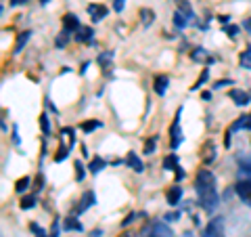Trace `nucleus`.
Wrapping results in <instances>:
<instances>
[{
  "label": "nucleus",
  "mask_w": 251,
  "mask_h": 237,
  "mask_svg": "<svg viewBox=\"0 0 251 237\" xmlns=\"http://www.w3.org/2000/svg\"><path fill=\"white\" fill-rule=\"evenodd\" d=\"M195 193H197L199 206L205 212H214L220 206V193L216 185V177L207 168H203L195 177Z\"/></svg>",
  "instance_id": "nucleus-1"
},
{
  "label": "nucleus",
  "mask_w": 251,
  "mask_h": 237,
  "mask_svg": "<svg viewBox=\"0 0 251 237\" xmlns=\"http://www.w3.org/2000/svg\"><path fill=\"white\" fill-rule=\"evenodd\" d=\"M143 237H176V235L166 223H161V220H153V223H149V227L143 231Z\"/></svg>",
  "instance_id": "nucleus-2"
},
{
  "label": "nucleus",
  "mask_w": 251,
  "mask_h": 237,
  "mask_svg": "<svg viewBox=\"0 0 251 237\" xmlns=\"http://www.w3.org/2000/svg\"><path fill=\"white\" fill-rule=\"evenodd\" d=\"M180 116H182V107L178 109V114H176V120L172 122L170 126V147H172V151H176V149L180 147V143H182V128H180Z\"/></svg>",
  "instance_id": "nucleus-3"
},
{
  "label": "nucleus",
  "mask_w": 251,
  "mask_h": 237,
  "mask_svg": "<svg viewBox=\"0 0 251 237\" xmlns=\"http://www.w3.org/2000/svg\"><path fill=\"white\" fill-rule=\"evenodd\" d=\"M234 193L239 195V200L245 204V206L251 208V178L237 180V185H234Z\"/></svg>",
  "instance_id": "nucleus-4"
},
{
  "label": "nucleus",
  "mask_w": 251,
  "mask_h": 237,
  "mask_svg": "<svg viewBox=\"0 0 251 237\" xmlns=\"http://www.w3.org/2000/svg\"><path fill=\"white\" fill-rule=\"evenodd\" d=\"M203 237H224V218L216 216L209 220V225L205 227V233Z\"/></svg>",
  "instance_id": "nucleus-5"
},
{
  "label": "nucleus",
  "mask_w": 251,
  "mask_h": 237,
  "mask_svg": "<svg viewBox=\"0 0 251 237\" xmlns=\"http://www.w3.org/2000/svg\"><path fill=\"white\" fill-rule=\"evenodd\" d=\"M94 204H97V195H94V191H86L80 197V204H77V208H75V216L84 214V212L88 210L90 206H94Z\"/></svg>",
  "instance_id": "nucleus-6"
},
{
  "label": "nucleus",
  "mask_w": 251,
  "mask_h": 237,
  "mask_svg": "<svg viewBox=\"0 0 251 237\" xmlns=\"http://www.w3.org/2000/svg\"><path fill=\"white\" fill-rule=\"evenodd\" d=\"M228 97H230V101H234V105H239V107H245V105L251 103L249 92L241 90V89H232V90L228 92Z\"/></svg>",
  "instance_id": "nucleus-7"
},
{
  "label": "nucleus",
  "mask_w": 251,
  "mask_h": 237,
  "mask_svg": "<svg viewBox=\"0 0 251 237\" xmlns=\"http://www.w3.org/2000/svg\"><path fill=\"white\" fill-rule=\"evenodd\" d=\"M86 11H88V15H90V19H92V21L105 19V17H107V13H109L105 4H97V2H94V4H88V6H86Z\"/></svg>",
  "instance_id": "nucleus-8"
},
{
  "label": "nucleus",
  "mask_w": 251,
  "mask_h": 237,
  "mask_svg": "<svg viewBox=\"0 0 251 237\" xmlns=\"http://www.w3.org/2000/svg\"><path fill=\"white\" fill-rule=\"evenodd\" d=\"M180 200H182V187H180L178 183H174V185L168 189L166 202L170 204V206H176V204H180Z\"/></svg>",
  "instance_id": "nucleus-9"
},
{
  "label": "nucleus",
  "mask_w": 251,
  "mask_h": 237,
  "mask_svg": "<svg viewBox=\"0 0 251 237\" xmlns=\"http://www.w3.org/2000/svg\"><path fill=\"white\" fill-rule=\"evenodd\" d=\"M80 28H82L80 26V19H77L74 13H67L65 17H63V30H67L69 34H75Z\"/></svg>",
  "instance_id": "nucleus-10"
},
{
  "label": "nucleus",
  "mask_w": 251,
  "mask_h": 237,
  "mask_svg": "<svg viewBox=\"0 0 251 237\" xmlns=\"http://www.w3.org/2000/svg\"><path fill=\"white\" fill-rule=\"evenodd\" d=\"M237 130H251V114L249 116H241L230 124L228 132H237Z\"/></svg>",
  "instance_id": "nucleus-11"
},
{
  "label": "nucleus",
  "mask_w": 251,
  "mask_h": 237,
  "mask_svg": "<svg viewBox=\"0 0 251 237\" xmlns=\"http://www.w3.org/2000/svg\"><path fill=\"white\" fill-rule=\"evenodd\" d=\"M126 166H128V168H132L134 172H143V170H145V164H143V160L138 157L136 151H130V153H128V157H126Z\"/></svg>",
  "instance_id": "nucleus-12"
},
{
  "label": "nucleus",
  "mask_w": 251,
  "mask_h": 237,
  "mask_svg": "<svg viewBox=\"0 0 251 237\" xmlns=\"http://www.w3.org/2000/svg\"><path fill=\"white\" fill-rule=\"evenodd\" d=\"M168 84H170V78L168 76H155V80H153V89L155 92L159 94V97H163L168 90Z\"/></svg>",
  "instance_id": "nucleus-13"
},
{
  "label": "nucleus",
  "mask_w": 251,
  "mask_h": 237,
  "mask_svg": "<svg viewBox=\"0 0 251 237\" xmlns=\"http://www.w3.org/2000/svg\"><path fill=\"white\" fill-rule=\"evenodd\" d=\"M63 229H65V231H84L82 223H80V220H77L75 216H67V218H63Z\"/></svg>",
  "instance_id": "nucleus-14"
},
{
  "label": "nucleus",
  "mask_w": 251,
  "mask_h": 237,
  "mask_svg": "<svg viewBox=\"0 0 251 237\" xmlns=\"http://www.w3.org/2000/svg\"><path fill=\"white\" fill-rule=\"evenodd\" d=\"M94 30L92 28H80L75 31V42H92Z\"/></svg>",
  "instance_id": "nucleus-15"
},
{
  "label": "nucleus",
  "mask_w": 251,
  "mask_h": 237,
  "mask_svg": "<svg viewBox=\"0 0 251 237\" xmlns=\"http://www.w3.org/2000/svg\"><path fill=\"white\" fill-rule=\"evenodd\" d=\"M29 38H31V31L29 30H25V31H21V34L17 36V42H15V55H19L21 51H23V46H25L27 44V40H29Z\"/></svg>",
  "instance_id": "nucleus-16"
},
{
  "label": "nucleus",
  "mask_w": 251,
  "mask_h": 237,
  "mask_svg": "<svg viewBox=\"0 0 251 237\" xmlns=\"http://www.w3.org/2000/svg\"><path fill=\"white\" fill-rule=\"evenodd\" d=\"M191 57H193V61H197V63H211L207 51H205V49H201V46H197V49H193V51H191Z\"/></svg>",
  "instance_id": "nucleus-17"
},
{
  "label": "nucleus",
  "mask_w": 251,
  "mask_h": 237,
  "mask_svg": "<svg viewBox=\"0 0 251 237\" xmlns=\"http://www.w3.org/2000/svg\"><path fill=\"white\" fill-rule=\"evenodd\" d=\"M176 4H178V11L180 13H184L188 21H195V11H193V6L186 2V0H176Z\"/></svg>",
  "instance_id": "nucleus-18"
},
{
  "label": "nucleus",
  "mask_w": 251,
  "mask_h": 237,
  "mask_svg": "<svg viewBox=\"0 0 251 237\" xmlns=\"http://www.w3.org/2000/svg\"><path fill=\"white\" fill-rule=\"evenodd\" d=\"M36 204H38L36 195H23L21 202H19V206H21V210H31V208H36Z\"/></svg>",
  "instance_id": "nucleus-19"
},
{
  "label": "nucleus",
  "mask_w": 251,
  "mask_h": 237,
  "mask_svg": "<svg viewBox=\"0 0 251 237\" xmlns=\"http://www.w3.org/2000/svg\"><path fill=\"white\" fill-rule=\"evenodd\" d=\"M105 166H107V162L103 160V157H92V162H90V166H88V168H90V172H92V175H99V172L100 170H103L105 168Z\"/></svg>",
  "instance_id": "nucleus-20"
},
{
  "label": "nucleus",
  "mask_w": 251,
  "mask_h": 237,
  "mask_svg": "<svg viewBox=\"0 0 251 237\" xmlns=\"http://www.w3.org/2000/svg\"><path fill=\"white\" fill-rule=\"evenodd\" d=\"M178 155L176 153H170V155H166V157H163V168H166V170H176L178 168Z\"/></svg>",
  "instance_id": "nucleus-21"
},
{
  "label": "nucleus",
  "mask_w": 251,
  "mask_h": 237,
  "mask_svg": "<svg viewBox=\"0 0 251 237\" xmlns=\"http://www.w3.org/2000/svg\"><path fill=\"white\" fill-rule=\"evenodd\" d=\"M188 23H191V21H188L186 15H184V13H180V11L176 9V13H174V26H176L178 30H184Z\"/></svg>",
  "instance_id": "nucleus-22"
},
{
  "label": "nucleus",
  "mask_w": 251,
  "mask_h": 237,
  "mask_svg": "<svg viewBox=\"0 0 251 237\" xmlns=\"http://www.w3.org/2000/svg\"><path fill=\"white\" fill-rule=\"evenodd\" d=\"M29 183H31L29 177H21L17 183H15V191H17V193H25L27 189H29Z\"/></svg>",
  "instance_id": "nucleus-23"
},
{
  "label": "nucleus",
  "mask_w": 251,
  "mask_h": 237,
  "mask_svg": "<svg viewBox=\"0 0 251 237\" xmlns=\"http://www.w3.org/2000/svg\"><path fill=\"white\" fill-rule=\"evenodd\" d=\"M111 59H113V53L109 51V53H103V55H99V65L103 67V72H107V67L111 65Z\"/></svg>",
  "instance_id": "nucleus-24"
},
{
  "label": "nucleus",
  "mask_w": 251,
  "mask_h": 237,
  "mask_svg": "<svg viewBox=\"0 0 251 237\" xmlns=\"http://www.w3.org/2000/svg\"><path fill=\"white\" fill-rule=\"evenodd\" d=\"M69 151H72V149H69V145H61L59 147V151L54 153V162H65L67 160V155H69Z\"/></svg>",
  "instance_id": "nucleus-25"
},
{
  "label": "nucleus",
  "mask_w": 251,
  "mask_h": 237,
  "mask_svg": "<svg viewBox=\"0 0 251 237\" xmlns=\"http://www.w3.org/2000/svg\"><path fill=\"white\" fill-rule=\"evenodd\" d=\"M207 78H209V67H205V69H203V72H201V76H199V80H197V82H195V84L191 86V90H199L201 86L207 82Z\"/></svg>",
  "instance_id": "nucleus-26"
},
{
  "label": "nucleus",
  "mask_w": 251,
  "mask_h": 237,
  "mask_svg": "<svg viewBox=\"0 0 251 237\" xmlns=\"http://www.w3.org/2000/svg\"><path fill=\"white\" fill-rule=\"evenodd\" d=\"M69 38H72V34H69V31H67V30H63V31H61V34L57 36V40H54V44H57V46H59V49H65V44L69 42Z\"/></svg>",
  "instance_id": "nucleus-27"
},
{
  "label": "nucleus",
  "mask_w": 251,
  "mask_h": 237,
  "mask_svg": "<svg viewBox=\"0 0 251 237\" xmlns=\"http://www.w3.org/2000/svg\"><path fill=\"white\" fill-rule=\"evenodd\" d=\"M239 63H241V67L251 69V49H247V51H243V53H241Z\"/></svg>",
  "instance_id": "nucleus-28"
},
{
  "label": "nucleus",
  "mask_w": 251,
  "mask_h": 237,
  "mask_svg": "<svg viewBox=\"0 0 251 237\" xmlns=\"http://www.w3.org/2000/svg\"><path fill=\"white\" fill-rule=\"evenodd\" d=\"M80 128H82L84 132H92V130L100 128V122H97V120H88V122H82V124H80Z\"/></svg>",
  "instance_id": "nucleus-29"
},
{
  "label": "nucleus",
  "mask_w": 251,
  "mask_h": 237,
  "mask_svg": "<svg viewBox=\"0 0 251 237\" xmlns=\"http://www.w3.org/2000/svg\"><path fill=\"white\" fill-rule=\"evenodd\" d=\"M241 175H245V177H251V160L247 157V160H241Z\"/></svg>",
  "instance_id": "nucleus-30"
},
{
  "label": "nucleus",
  "mask_w": 251,
  "mask_h": 237,
  "mask_svg": "<svg viewBox=\"0 0 251 237\" xmlns=\"http://www.w3.org/2000/svg\"><path fill=\"white\" fill-rule=\"evenodd\" d=\"M74 168H75V178H77V180H84V177H86L84 164H82L80 160H75V166H74Z\"/></svg>",
  "instance_id": "nucleus-31"
},
{
  "label": "nucleus",
  "mask_w": 251,
  "mask_h": 237,
  "mask_svg": "<svg viewBox=\"0 0 251 237\" xmlns=\"http://www.w3.org/2000/svg\"><path fill=\"white\" fill-rule=\"evenodd\" d=\"M140 17L145 19V26H151L153 23V11L151 9H143L140 11Z\"/></svg>",
  "instance_id": "nucleus-32"
},
{
  "label": "nucleus",
  "mask_w": 251,
  "mask_h": 237,
  "mask_svg": "<svg viewBox=\"0 0 251 237\" xmlns=\"http://www.w3.org/2000/svg\"><path fill=\"white\" fill-rule=\"evenodd\" d=\"M29 231H34L36 237H50L49 233L44 231V229H40V225H36V223H31V225H29Z\"/></svg>",
  "instance_id": "nucleus-33"
},
{
  "label": "nucleus",
  "mask_w": 251,
  "mask_h": 237,
  "mask_svg": "<svg viewBox=\"0 0 251 237\" xmlns=\"http://www.w3.org/2000/svg\"><path fill=\"white\" fill-rule=\"evenodd\" d=\"M40 126H42L44 134H50V122H49V116H46V114L40 116Z\"/></svg>",
  "instance_id": "nucleus-34"
},
{
  "label": "nucleus",
  "mask_w": 251,
  "mask_h": 237,
  "mask_svg": "<svg viewBox=\"0 0 251 237\" xmlns=\"http://www.w3.org/2000/svg\"><path fill=\"white\" fill-rule=\"evenodd\" d=\"M50 237H59L61 235V225H59V218H54L52 220V227H50Z\"/></svg>",
  "instance_id": "nucleus-35"
},
{
  "label": "nucleus",
  "mask_w": 251,
  "mask_h": 237,
  "mask_svg": "<svg viewBox=\"0 0 251 237\" xmlns=\"http://www.w3.org/2000/svg\"><path fill=\"white\" fill-rule=\"evenodd\" d=\"M155 143H157V137L147 139V145H145V153H153L155 151Z\"/></svg>",
  "instance_id": "nucleus-36"
},
{
  "label": "nucleus",
  "mask_w": 251,
  "mask_h": 237,
  "mask_svg": "<svg viewBox=\"0 0 251 237\" xmlns=\"http://www.w3.org/2000/svg\"><path fill=\"white\" fill-rule=\"evenodd\" d=\"M224 31L228 34L230 38H237L239 36V26H224Z\"/></svg>",
  "instance_id": "nucleus-37"
},
{
  "label": "nucleus",
  "mask_w": 251,
  "mask_h": 237,
  "mask_svg": "<svg viewBox=\"0 0 251 237\" xmlns=\"http://www.w3.org/2000/svg\"><path fill=\"white\" fill-rule=\"evenodd\" d=\"M163 218H166L168 223H174V220H178V218H180V212H168V214L163 216Z\"/></svg>",
  "instance_id": "nucleus-38"
},
{
  "label": "nucleus",
  "mask_w": 251,
  "mask_h": 237,
  "mask_svg": "<svg viewBox=\"0 0 251 237\" xmlns=\"http://www.w3.org/2000/svg\"><path fill=\"white\" fill-rule=\"evenodd\" d=\"M124 4H126V0H115V2H113V9H115L117 13H122V11H124Z\"/></svg>",
  "instance_id": "nucleus-39"
},
{
  "label": "nucleus",
  "mask_w": 251,
  "mask_h": 237,
  "mask_svg": "<svg viewBox=\"0 0 251 237\" xmlns=\"http://www.w3.org/2000/svg\"><path fill=\"white\" fill-rule=\"evenodd\" d=\"M13 143H15V145H19V143H21V139H19V130H17V126H13Z\"/></svg>",
  "instance_id": "nucleus-40"
},
{
  "label": "nucleus",
  "mask_w": 251,
  "mask_h": 237,
  "mask_svg": "<svg viewBox=\"0 0 251 237\" xmlns=\"http://www.w3.org/2000/svg\"><path fill=\"white\" fill-rule=\"evenodd\" d=\"M174 172H176V180H182V178H184V170L180 168V166H178V168H176Z\"/></svg>",
  "instance_id": "nucleus-41"
},
{
  "label": "nucleus",
  "mask_w": 251,
  "mask_h": 237,
  "mask_svg": "<svg viewBox=\"0 0 251 237\" xmlns=\"http://www.w3.org/2000/svg\"><path fill=\"white\" fill-rule=\"evenodd\" d=\"M134 216H136V214H130L128 218H124V220H122V227H126V225H130V223H132V220H134Z\"/></svg>",
  "instance_id": "nucleus-42"
},
{
  "label": "nucleus",
  "mask_w": 251,
  "mask_h": 237,
  "mask_svg": "<svg viewBox=\"0 0 251 237\" xmlns=\"http://www.w3.org/2000/svg\"><path fill=\"white\" fill-rule=\"evenodd\" d=\"M226 84H232V80H220V82L216 84V89H224Z\"/></svg>",
  "instance_id": "nucleus-43"
},
{
  "label": "nucleus",
  "mask_w": 251,
  "mask_h": 237,
  "mask_svg": "<svg viewBox=\"0 0 251 237\" xmlns=\"http://www.w3.org/2000/svg\"><path fill=\"white\" fill-rule=\"evenodd\" d=\"M201 99H203V101H209V99H211V92H209V90H203V92H201Z\"/></svg>",
  "instance_id": "nucleus-44"
},
{
  "label": "nucleus",
  "mask_w": 251,
  "mask_h": 237,
  "mask_svg": "<svg viewBox=\"0 0 251 237\" xmlns=\"http://www.w3.org/2000/svg\"><path fill=\"white\" fill-rule=\"evenodd\" d=\"M27 0H11V6H21V4H25Z\"/></svg>",
  "instance_id": "nucleus-45"
},
{
  "label": "nucleus",
  "mask_w": 251,
  "mask_h": 237,
  "mask_svg": "<svg viewBox=\"0 0 251 237\" xmlns=\"http://www.w3.org/2000/svg\"><path fill=\"white\" fill-rule=\"evenodd\" d=\"M243 28H245L249 34H251V19H245V21H243Z\"/></svg>",
  "instance_id": "nucleus-46"
},
{
  "label": "nucleus",
  "mask_w": 251,
  "mask_h": 237,
  "mask_svg": "<svg viewBox=\"0 0 251 237\" xmlns=\"http://www.w3.org/2000/svg\"><path fill=\"white\" fill-rule=\"evenodd\" d=\"M220 21H222V23H224V26H228V21H230V17H228V15H220Z\"/></svg>",
  "instance_id": "nucleus-47"
},
{
  "label": "nucleus",
  "mask_w": 251,
  "mask_h": 237,
  "mask_svg": "<svg viewBox=\"0 0 251 237\" xmlns=\"http://www.w3.org/2000/svg\"><path fill=\"white\" fill-rule=\"evenodd\" d=\"M46 107H49L50 112H59V109H57V107H54V105L50 103V99H46Z\"/></svg>",
  "instance_id": "nucleus-48"
},
{
  "label": "nucleus",
  "mask_w": 251,
  "mask_h": 237,
  "mask_svg": "<svg viewBox=\"0 0 251 237\" xmlns=\"http://www.w3.org/2000/svg\"><path fill=\"white\" fill-rule=\"evenodd\" d=\"M100 235H103V231H100V229H97V231H94L90 237H100Z\"/></svg>",
  "instance_id": "nucleus-49"
},
{
  "label": "nucleus",
  "mask_w": 251,
  "mask_h": 237,
  "mask_svg": "<svg viewBox=\"0 0 251 237\" xmlns=\"http://www.w3.org/2000/svg\"><path fill=\"white\" fill-rule=\"evenodd\" d=\"M46 2H50V0H40V4H46Z\"/></svg>",
  "instance_id": "nucleus-50"
},
{
  "label": "nucleus",
  "mask_w": 251,
  "mask_h": 237,
  "mask_svg": "<svg viewBox=\"0 0 251 237\" xmlns=\"http://www.w3.org/2000/svg\"><path fill=\"white\" fill-rule=\"evenodd\" d=\"M124 237H132V235H124Z\"/></svg>",
  "instance_id": "nucleus-51"
}]
</instances>
